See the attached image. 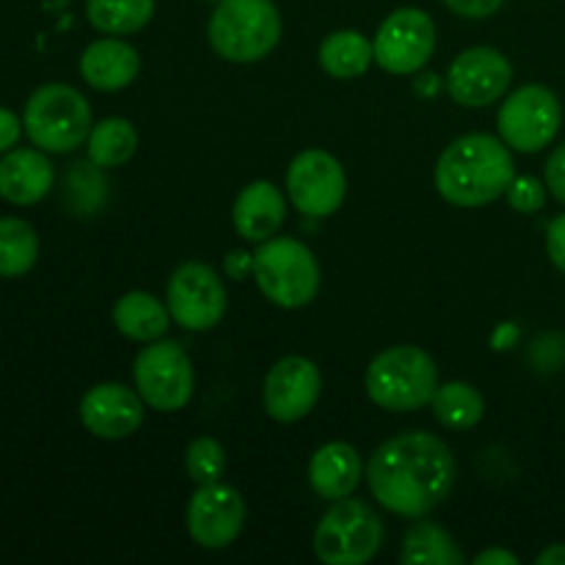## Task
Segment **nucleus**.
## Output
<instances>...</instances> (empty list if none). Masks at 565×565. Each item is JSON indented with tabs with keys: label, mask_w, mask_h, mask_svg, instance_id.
I'll list each match as a JSON object with an SVG mask.
<instances>
[{
	"label": "nucleus",
	"mask_w": 565,
	"mask_h": 565,
	"mask_svg": "<svg viewBox=\"0 0 565 565\" xmlns=\"http://www.w3.org/2000/svg\"><path fill=\"white\" fill-rule=\"evenodd\" d=\"M456 456L439 436L406 430L386 439L367 463V486L381 508L423 519L456 489Z\"/></svg>",
	"instance_id": "nucleus-1"
},
{
	"label": "nucleus",
	"mask_w": 565,
	"mask_h": 565,
	"mask_svg": "<svg viewBox=\"0 0 565 565\" xmlns=\"http://www.w3.org/2000/svg\"><path fill=\"white\" fill-rule=\"evenodd\" d=\"M516 177L511 147L489 132L456 138L436 160L434 182L445 202L456 207H483L505 196Z\"/></svg>",
	"instance_id": "nucleus-2"
},
{
	"label": "nucleus",
	"mask_w": 565,
	"mask_h": 565,
	"mask_svg": "<svg viewBox=\"0 0 565 565\" xmlns=\"http://www.w3.org/2000/svg\"><path fill=\"white\" fill-rule=\"evenodd\" d=\"M367 397L384 412L408 414L430 406L439 390L434 356L417 345H392L370 362L364 373Z\"/></svg>",
	"instance_id": "nucleus-3"
},
{
	"label": "nucleus",
	"mask_w": 565,
	"mask_h": 565,
	"mask_svg": "<svg viewBox=\"0 0 565 565\" xmlns=\"http://www.w3.org/2000/svg\"><path fill=\"white\" fill-rule=\"evenodd\" d=\"M281 39L274 0H221L207 22V42L230 64H257Z\"/></svg>",
	"instance_id": "nucleus-4"
},
{
	"label": "nucleus",
	"mask_w": 565,
	"mask_h": 565,
	"mask_svg": "<svg viewBox=\"0 0 565 565\" xmlns=\"http://www.w3.org/2000/svg\"><path fill=\"white\" fill-rule=\"evenodd\" d=\"M254 281L279 309H303L318 298L320 265L296 237H270L254 254Z\"/></svg>",
	"instance_id": "nucleus-5"
},
{
	"label": "nucleus",
	"mask_w": 565,
	"mask_h": 565,
	"mask_svg": "<svg viewBox=\"0 0 565 565\" xmlns=\"http://www.w3.org/2000/svg\"><path fill=\"white\" fill-rule=\"evenodd\" d=\"M28 138L42 152L64 154L83 147L92 132V108L75 86L47 83L28 97L22 114Z\"/></svg>",
	"instance_id": "nucleus-6"
},
{
	"label": "nucleus",
	"mask_w": 565,
	"mask_h": 565,
	"mask_svg": "<svg viewBox=\"0 0 565 565\" xmlns=\"http://www.w3.org/2000/svg\"><path fill=\"white\" fill-rule=\"evenodd\" d=\"M384 544V522L362 500H334L315 530V555L326 565H364Z\"/></svg>",
	"instance_id": "nucleus-7"
},
{
	"label": "nucleus",
	"mask_w": 565,
	"mask_h": 565,
	"mask_svg": "<svg viewBox=\"0 0 565 565\" xmlns=\"http://www.w3.org/2000/svg\"><path fill=\"white\" fill-rule=\"evenodd\" d=\"M132 381L143 403L163 414L182 412L196 386L191 356L169 340L147 342L132 362Z\"/></svg>",
	"instance_id": "nucleus-8"
},
{
	"label": "nucleus",
	"mask_w": 565,
	"mask_h": 565,
	"mask_svg": "<svg viewBox=\"0 0 565 565\" xmlns=\"http://www.w3.org/2000/svg\"><path fill=\"white\" fill-rule=\"evenodd\" d=\"M561 121L563 108L555 92L539 86V83H530V86L516 88L502 103L500 114H497V130L511 149L535 154L555 141Z\"/></svg>",
	"instance_id": "nucleus-9"
},
{
	"label": "nucleus",
	"mask_w": 565,
	"mask_h": 565,
	"mask_svg": "<svg viewBox=\"0 0 565 565\" xmlns=\"http://www.w3.org/2000/svg\"><path fill=\"white\" fill-rule=\"evenodd\" d=\"M436 22L423 9H397L381 22L373 39L375 64L390 75H414L436 53Z\"/></svg>",
	"instance_id": "nucleus-10"
},
{
	"label": "nucleus",
	"mask_w": 565,
	"mask_h": 565,
	"mask_svg": "<svg viewBox=\"0 0 565 565\" xmlns=\"http://www.w3.org/2000/svg\"><path fill=\"white\" fill-rule=\"evenodd\" d=\"M348 177L340 160L323 149H303L287 169V196L307 218H329L345 204Z\"/></svg>",
	"instance_id": "nucleus-11"
},
{
	"label": "nucleus",
	"mask_w": 565,
	"mask_h": 565,
	"mask_svg": "<svg viewBox=\"0 0 565 565\" xmlns=\"http://www.w3.org/2000/svg\"><path fill=\"white\" fill-rule=\"evenodd\" d=\"M166 303L177 326L188 331H210L226 312L224 281L210 265L182 263L166 287Z\"/></svg>",
	"instance_id": "nucleus-12"
},
{
	"label": "nucleus",
	"mask_w": 565,
	"mask_h": 565,
	"mask_svg": "<svg viewBox=\"0 0 565 565\" xmlns=\"http://www.w3.org/2000/svg\"><path fill=\"white\" fill-rule=\"evenodd\" d=\"M188 535L202 550H226L237 541L246 524V502L235 486L215 480L193 491L185 511Z\"/></svg>",
	"instance_id": "nucleus-13"
},
{
	"label": "nucleus",
	"mask_w": 565,
	"mask_h": 565,
	"mask_svg": "<svg viewBox=\"0 0 565 565\" xmlns=\"http://www.w3.org/2000/svg\"><path fill=\"white\" fill-rule=\"evenodd\" d=\"M513 66L500 50L469 47L447 70V94L463 108H486L505 97Z\"/></svg>",
	"instance_id": "nucleus-14"
},
{
	"label": "nucleus",
	"mask_w": 565,
	"mask_h": 565,
	"mask_svg": "<svg viewBox=\"0 0 565 565\" xmlns=\"http://www.w3.org/2000/svg\"><path fill=\"white\" fill-rule=\"evenodd\" d=\"M323 375L307 356H285L268 370L263 384V406L276 423H298L320 401Z\"/></svg>",
	"instance_id": "nucleus-15"
},
{
	"label": "nucleus",
	"mask_w": 565,
	"mask_h": 565,
	"mask_svg": "<svg viewBox=\"0 0 565 565\" xmlns=\"http://www.w3.org/2000/svg\"><path fill=\"white\" fill-rule=\"evenodd\" d=\"M143 397L125 384H97L83 395L81 423L92 436L105 441H119L136 434L143 423Z\"/></svg>",
	"instance_id": "nucleus-16"
},
{
	"label": "nucleus",
	"mask_w": 565,
	"mask_h": 565,
	"mask_svg": "<svg viewBox=\"0 0 565 565\" xmlns=\"http://www.w3.org/2000/svg\"><path fill=\"white\" fill-rule=\"evenodd\" d=\"M287 218V202L279 185L268 180H257L243 188L232 207L235 232L248 243H265L279 235Z\"/></svg>",
	"instance_id": "nucleus-17"
},
{
	"label": "nucleus",
	"mask_w": 565,
	"mask_h": 565,
	"mask_svg": "<svg viewBox=\"0 0 565 565\" xmlns=\"http://www.w3.org/2000/svg\"><path fill=\"white\" fill-rule=\"evenodd\" d=\"M53 180V163L42 149H9L0 160V199L17 207L42 202Z\"/></svg>",
	"instance_id": "nucleus-18"
},
{
	"label": "nucleus",
	"mask_w": 565,
	"mask_h": 565,
	"mask_svg": "<svg viewBox=\"0 0 565 565\" xmlns=\"http://www.w3.org/2000/svg\"><path fill=\"white\" fill-rule=\"evenodd\" d=\"M141 58L125 39L105 36L88 44L81 55V75L97 92H119L138 77Z\"/></svg>",
	"instance_id": "nucleus-19"
},
{
	"label": "nucleus",
	"mask_w": 565,
	"mask_h": 565,
	"mask_svg": "<svg viewBox=\"0 0 565 565\" xmlns=\"http://www.w3.org/2000/svg\"><path fill=\"white\" fill-rule=\"evenodd\" d=\"M362 472V458H359L356 447H351L348 441H329L309 458L307 480L315 494L323 500H342L356 491Z\"/></svg>",
	"instance_id": "nucleus-20"
},
{
	"label": "nucleus",
	"mask_w": 565,
	"mask_h": 565,
	"mask_svg": "<svg viewBox=\"0 0 565 565\" xmlns=\"http://www.w3.org/2000/svg\"><path fill=\"white\" fill-rule=\"evenodd\" d=\"M169 303L158 301L152 292L132 290L125 292L114 303V323L121 337L132 342H154L169 331L171 326Z\"/></svg>",
	"instance_id": "nucleus-21"
},
{
	"label": "nucleus",
	"mask_w": 565,
	"mask_h": 565,
	"mask_svg": "<svg viewBox=\"0 0 565 565\" xmlns=\"http://www.w3.org/2000/svg\"><path fill=\"white\" fill-rule=\"evenodd\" d=\"M318 61L326 75L337 81H353L362 77L375 61L373 42L362 31H334L320 44Z\"/></svg>",
	"instance_id": "nucleus-22"
},
{
	"label": "nucleus",
	"mask_w": 565,
	"mask_h": 565,
	"mask_svg": "<svg viewBox=\"0 0 565 565\" xmlns=\"http://www.w3.org/2000/svg\"><path fill=\"white\" fill-rule=\"evenodd\" d=\"M401 563L406 565H461L458 541L436 522H417L403 539Z\"/></svg>",
	"instance_id": "nucleus-23"
},
{
	"label": "nucleus",
	"mask_w": 565,
	"mask_h": 565,
	"mask_svg": "<svg viewBox=\"0 0 565 565\" xmlns=\"http://www.w3.org/2000/svg\"><path fill=\"white\" fill-rule=\"evenodd\" d=\"M88 160L97 169H119L127 160L136 154L138 149V132L121 116H110V119L97 121L86 138Z\"/></svg>",
	"instance_id": "nucleus-24"
},
{
	"label": "nucleus",
	"mask_w": 565,
	"mask_h": 565,
	"mask_svg": "<svg viewBox=\"0 0 565 565\" xmlns=\"http://www.w3.org/2000/svg\"><path fill=\"white\" fill-rule=\"evenodd\" d=\"M434 417L436 423L445 425L450 430H469L483 419L486 401L480 395L478 386L467 384V381H450L436 390L434 401Z\"/></svg>",
	"instance_id": "nucleus-25"
},
{
	"label": "nucleus",
	"mask_w": 565,
	"mask_h": 565,
	"mask_svg": "<svg viewBox=\"0 0 565 565\" xmlns=\"http://www.w3.org/2000/svg\"><path fill=\"white\" fill-rule=\"evenodd\" d=\"M86 17L105 36H130L149 25L154 0H86Z\"/></svg>",
	"instance_id": "nucleus-26"
},
{
	"label": "nucleus",
	"mask_w": 565,
	"mask_h": 565,
	"mask_svg": "<svg viewBox=\"0 0 565 565\" xmlns=\"http://www.w3.org/2000/svg\"><path fill=\"white\" fill-rule=\"evenodd\" d=\"M39 259V237L28 221L0 218V276H25Z\"/></svg>",
	"instance_id": "nucleus-27"
},
{
	"label": "nucleus",
	"mask_w": 565,
	"mask_h": 565,
	"mask_svg": "<svg viewBox=\"0 0 565 565\" xmlns=\"http://www.w3.org/2000/svg\"><path fill=\"white\" fill-rule=\"evenodd\" d=\"M185 469L188 478L196 486H207L221 480L226 469L224 445L218 439H213V436H199V439H193L185 450Z\"/></svg>",
	"instance_id": "nucleus-28"
},
{
	"label": "nucleus",
	"mask_w": 565,
	"mask_h": 565,
	"mask_svg": "<svg viewBox=\"0 0 565 565\" xmlns=\"http://www.w3.org/2000/svg\"><path fill=\"white\" fill-rule=\"evenodd\" d=\"M505 199L516 213H539L546 204V182L535 180V177H513V182L505 191Z\"/></svg>",
	"instance_id": "nucleus-29"
},
{
	"label": "nucleus",
	"mask_w": 565,
	"mask_h": 565,
	"mask_svg": "<svg viewBox=\"0 0 565 565\" xmlns=\"http://www.w3.org/2000/svg\"><path fill=\"white\" fill-rule=\"evenodd\" d=\"M544 182L546 191H550L557 202L565 204V143H561V147L550 154V160H546Z\"/></svg>",
	"instance_id": "nucleus-30"
},
{
	"label": "nucleus",
	"mask_w": 565,
	"mask_h": 565,
	"mask_svg": "<svg viewBox=\"0 0 565 565\" xmlns=\"http://www.w3.org/2000/svg\"><path fill=\"white\" fill-rule=\"evenodd\" d=\"M445 6L463 20H486V17L497 14L505 0H445Z\"/></svg>",
	"instance_id": "nucleus-31"
},
{
	"label": "nucleus",
	"mask_w": 565,
	"mask_h": 565,
	"mask_svg": "<svg viewBox=\"0 0 565 565\" xmlns=\"http://www.w3.org/2000/svg\"><path fill=\"white\" fill-rule=\"evenodd\" d=\"M546 254H550L552 265L565 274V213L552 218L550 230H546Z\"/></svg>",
	"instance_id": "nucleus-32"
},
{
	"label": "nucleus",
	"mask_w": 565,
	"mask_h": 565,
	"mask_svg": "<svg viewBox=\"0 0 565 565\" xmlns=\"http://www.w3.org/2000/svg\"><path fill=\"white\" fill-rule=\"evenodd\" d=\"M22 121L11 114L9 108H0V154L9 152L17 141H20V132H22Z\"/></svg>",
	"instance_id": "nucleus-33"
},
{
	"label": "nucleus",
	"mask_w": 565,
	"mask_h": 565,
	"mask_svg": "<svg viewBox=\"0 0 565 565\" xmlns=\"http://www.w3.org/2000/svg\"><path fill=\"white\" fill-rule=\"evenodd\" d=\"M224 270L232 279H246L248 274H254V254L230 252L224 257Z\"/></svg>",
	"instance_id": "nucleus-34"
},
{
	"label": "nucleus",
	"mask_w": 565,
	"mask_h": 565,
	"mask_svg": "<svg viewBox=\"0 0 565 565\" xmlns=\"http://www.w3.org/2000/svg\"><path fill=\"white\" fill-rule=\"evenodd\" d=\"M475 565H519V557L508 550H486L475 557Z\"/></svg>",
	"instance_id": "nucleus-35"
},
{
	"label": "nucleus",
	"mask_w": 565,
	"mask_h": 565,
	"mask_svg": "<svg viewBox=\"0 0 565 565\" xmlns=\"http://www.w3.org/2000/svg\"><path fill=\"white\" fill-rule=\"evenodd\" d=\"M539 565H565V544H552L535 557Z\"/></svg>",
	"instance_id": "nucleus-36"
},
{
	"label": "nucleus",
	"mask_w": 565,
	"mask_h": 565,
	"mask_svg": "<svg viewBox=\"0 0 565 565\" xmlns=\"http://www.w3.org/2000/svg\"><path fill=\"white\" fill-rule=\"evenodd\" d=\"M207 3H221V0H207Z\"/></svg>",
	"instance_id": "nucleus-37"
}]
</instances>
